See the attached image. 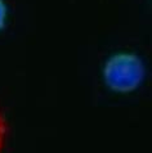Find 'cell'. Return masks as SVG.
<instances>
[{"instance_id": "cell-1", "label": "cell", "mask_w": 152, "mask_h": 153, "mask_svg": "<svg viewBox=\"0 0 152 153\" xmlns=\"http://www.w3.org/2000/svg\"><path fill=\"white\" fill-rule=\"evenodd\" d=\"M103 79L107 86L116 93H130L142 84L145 66L136 54L121 52L107 59L103 67Z\"/></svg>"}, {"instance_id": "cell-2", "label": "cell", "mask_w": 152, "mask_h": 153, "mask_svg": "<svg viewBox=\"0 0 152 153\" xmlns=\"http://www.w3.org/2000/svg\"><path fill=\"white\" fill-rule=\"evenodd\" d=\"M7 131H8V126H7V121L4 116L0 113V152L3 151L4 144H5V138H7Z\"/></svg>"}, {"instance_id": "cell-3", "label": "cell", "mask_w": 152, "mask_h": 153, "mask_svg": "<svg viewBox=\"0 0 152 153\" xmlns=\"http://www.w3.org/2000/svg\"><path fill=\"white\" fill-rule=\"evenodd\" d=\"M8 18V7L4 0H0V31L5 27Z\"/></svg>"}]
</instances>
